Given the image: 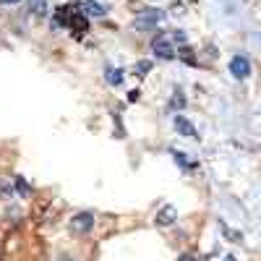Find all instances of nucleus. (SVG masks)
<instances>
[{
	"label": "nucleus",
	"instance_id": "f257e3e1",
	"mask_svg": "<svg viewBox=\"0 0 261 261\" xmlns=\"http://www.w3.org/2000/svg\"><path fill=\"white\" fill-rule=\"evenodd\" d=\"M151 50H154V55H157L160 60H172V58H175V47H172V39L165 37V34L154 37V42H151Z\"/></svg>",
	"mask_w": 261,
	"mask_h": 261
},
{
	"label": "nucleus",
	"instance_id": "f03ea898",
	"mask_svg": "<svg viewBox=\"0 0 261 261\" xmlns=\"http://www.w3.org/2000/svg\"><path fill=\"white\" fill-rule=\"evenodd\" d=\"M230 73H232L238 81L248 79V76H251V60H248L246 55H235V58L230 60Z\"/></svg>",
	"mask_w": 261,
	"mask_h": 261
},
{
	"label": "nucleus",
	"instance_id": "7ed1b4c3",
	"mask_svg": "<svg viewBox=\"0 0 261 261\" xmlns=\"http://www.w3.org/2000/svg\"><path fill=\"white\" fill-rule=\"evenodd\" d=\"M68 29H71L76 37H84L86 32H89V18H86L84 13H79V11H71V16H68Z\"/></svg>",
	"mask_w": 261,
	"mask_h": 261
},
{
	"label": "nucleus",
	"instance_id": "20e7f679",
	"mask_svg": "<svg viewBox=\"0 0 261 261\" xmlns=\"http://www.w3.org/2000/svg\"><path fill=\"white\" fill-rule=\"evenodd\" d=\"M71 227H73V232H89V230L94 227V214H92V212L76 214L73 220H71Z\"/></svg>",
	"mask_w": 261,
	"mask_h": 261
},
{
	"label": "nucleus",
	"instance_id": "39448f33",
	"mask_svg": "<svg viewBox=\"0 0 261 261\" xmlns=\"http://www.w3.org/2000/svg\"><path fill=\"white\" fill-rule=\"evenodd\" d=\"M162 18H165V13L160 8H151V11H144V13L136 16V24L139 27H157Z\"/></svg>",
	"mask_w": 261,
	"mask_h": 261
},
{
	"label": "nucleus",
	"instance_id": "423d86ee",
	"mask_svg": "<svg viewBox=\"0 0 261 261\" xmlns=\"http://www.w3.org/2000/svg\"><path fill=\"white\" fill-rule=\"evenodd\" d=\"M79 13H84L86 18H89V16L102 18L107 11H105V6H102V3H97V0H84V3H79Z\"/></svg>",
	"mask_w": 261,
	"mask_h": 261
},
{
	"label": "nucleus",
	"instance_id": "0eeeda50",
	"mask_svg": "<svg viewBox=\"0 0 261 261\" xmlns=\"http://www.w3.org/2000/svg\"><path fill=\"white\" fill-rule=\"evenodd\" d=\"M175 130L180 136H186V139H196V136H199V134H196V125L188 118H183V115H175Z\"/></svg>",
	"mask_w": 261,
	"mask_h": 261
},
{
	"label": "nucleus",
	"instance_id": "6e6552de",
	"mask_svg": "<svg viewBox=\"0 0 261 261\" xmlns=\"http://www.w3.org/2000/svg\"><path fill=\"white\" fill-rule=\"evenodd\" d=\"M175 220H178L175 206H162V209L157 212V225H160V227H170Z\"/></svg>",
	"mask_w": 261,
	"mask_h": 261
},
{
	"label": "nucleus",
	"instance_id": "1a4fd4ad",
	"mask_svg": "<svg viewBox=\"0 0 261 261\" xmlns=\"http://www.w3.org/2000/svg\"><path fill=\"white\" fill-rule=\"evenodd\" d=\"M71 6H60L58 11H55V24L58 27H68V16H71Z\"/></svg>",
	"mask_w": 261,
	"mask_h": 261
},
{
	"label": "nucleus",
	"instance_id": "9d476101",
	"mask_svg": "<svg viewBox=\"0 0 261 261\" xmlns=\"http://www.w3.org/2000/svg\"><path fill=\"white\" fill-rule=\"evenodd\" d=\"M29 11L34 16H45L47 13V0H29Z\"/></svg>",
	"mask_w": 261,
	"mask_h": 261
},
{
	"label": "nucleus",
	"instance_id": "9b49d317",
	"mask_svg": "<svg viewBox=\"0 0 261 261\" xmlns=\"http://www.w3.org/2000/svg\"><path fill=\"white\" fill-rule=\"evenodd\" d=\"M107 84H113V86H120L123 84V71L120 68H107Z\"/></svg>",
	"mask_w": 261,
	"mask_h": 261
},
{
	"label": "nucleus",
	"instance_id": "f8f14e48",
	"mask_svg": "<svg viewBox=\"0 0 261 261\" xmlns=\"http://www.w3.org/2000/svg\"><path fill=\"white\" fill-rule=\"evenodd\" d=\"M170 105L175 107V110H183V107H186V97H183V92H180V89H175V97L170 99Z\"/></svg>",
	"mask_w": 261,
	"mask_h": 261
},
{
	"label": "nucleus",
	"instance_id": "ddd939ff",
	"mask_svg": "<svg viewBox=\"0 0 261 261\" xmlns=\"http://www.w3.org/2000/svg\"><path fill=\"white\" fill-rule=\"evenodd\" d=\"M134 71H136V76H146V73L151 71V63H149V60H141V63H136Z\"/></svg>",
	"mask_w": 261,
	"mask_h": 261
},
{
	"label": "nucleus",
	"instance_id": "4468645a",
	"mask_svg": "<svg viewBox=\"0 0 261 261\" xmlns=\"http://www.w3.org/2000/svg\"><path fill=\"white\" fill-rule=\"evenodd\" d=\"M172 157H175V160H178V162H180L183 167H191V165L186 162V154H180V151H172Z\"/></svg>",
	"mask_w": 261,
	"mask_h": 261
},
{
	"label": "nucleus",
	"instance_id": "2eb2a0df",
	"mask_svg": "<svg viewBox=\"0 0 261 261\" xmlns=\"http://www.w3.org/2000/svg\"><path fill=\"white\" fill-rule=\"evenodd\" d=\"M178 261H199V258H196V256H193V253H183V256H180V258H178Z\"/></svg>",
	"mask_w": 261,
	"mask_h": 261
},
{
	"label": "nucleus",
	"instance_id": "dca6fc26",
	"mask_svg": "<svg viewBox=\"0 0 261 261\" xmlns=\"http://www.w3.org/2000/svg\"><path fill=\"white\" fill-rule=\"evenodd\" d=\"M55 261H76V258H71V256H58Z\"/></svg>",
	"mask_w": 261,
	"mask_h": 261
},
{
	"label": "nucleus",
	"instance_id": "f3484780",
	"mask_svg": "<svg viewBox=\"0 0 261 261\" xmlns=\"http://www.w3.org/2000/svg\"><path fill=\"white\" fill-rule=\"evenodd\" d=\"M3 6H13V3H18V0H0Z\"/></svg>",
	"mask_w": 261,
	"mask_h": 261
},
{
	"label": "nucleus",
	"instance_id": "a211bd4d",
	"mask_svg": "<svg viewBox=\"0 0 261 261\" xmlns=\"http://www.w3.org/2000/svg\"><path fill=\"white\" fill-rule=\"evenodd\" d=\"M227 261H235V258H232V256H227Z\"/></svg>",
	"mask_w": 261,
	"mask_h": 261
}]
</instances>
